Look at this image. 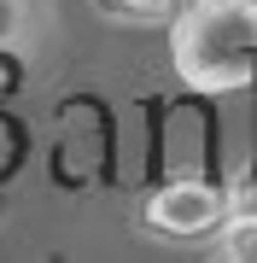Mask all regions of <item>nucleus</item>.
<instances>
[{
	"instance_id": "f257e3e1",
	"label": "nucleus",
	"mask_w": 257,
	"mask_h": 263,
	"mask_svg": "<svg viewBox=\"0 0 257 263\" xmlns=\"http://www.w3.org/2000/svg\"><path fill=\"white\" fill-rule=\"evenodd\" d=\"M170 65L193 94L257 82V0H193L170 18Z\"/></svg>"
},
{
	"instance_id": "f03ea898",
	"label": "nucleus",
	"mask_w": 257,
	"mask_h": 263,
	"mask_svg": "<svg viewBox=\"0 0 257 263\" xmlns=\"http://www.w3.org/2000/svg\"><path fill=\"white\" fill-rule=\"evenodd\" d=\"M146 234L158 240H205L228 228V193L210 181H164V187L141 205Z\"/></svg>"
},
{
	"instance_id": "7ed1b4c3",
	"label": "nucleus",
	"mask_w": 257,
	"mask_h": 263,
	"mask_svg": "<svg viewBox=\"0 0 257 263\" xmlns=\"http://www.w3.org/2000/svg\"><path fill=\"white\" fill-rule=\"evenodd\" d=\"M193 0H94L100 18H117V24H164L175 12H187Z\"/></svg>"
},
{
	"instance_id": "20e7f679",
	"label": "nucleus",
	"mask_w": 257,
	"mask_h": 263,
	"mask_svg": "<svg viewBox=\"0 0 257 263\" xmlns=\"http://www.w3.org/2000/svg\"><path fill=\"white\" fill-rule=\"evenodd\" d=\"M210 263H257V222H228L216 234Z\"/></svg>"
},
{
	"instance_id": "39448f33",
	"label": "nucleus",
	"mask_w": 257,
	"mask_h": 263,
	"mask_svg": "<svg viewBox=\"0 0 257 263\" xmlns=\"http://www.w3.org/2000/svg\"><path fill=\"white\" fill-rule=\"evenodd\" d=\"M228 222H257V176L234 181V193H228Z\"/></svg>"
}]
</instances>
